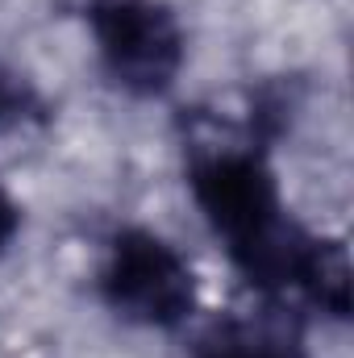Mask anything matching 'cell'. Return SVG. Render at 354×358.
<instances>
[{
    "instance_id": "277c9868",
    "label": "cell",
    "mask_w": 354,
    "mask_h": 358,
    "mask_svg": "<svg viewBox=\"0 0 354 358\" xmlns=\"http://www.w3.org/2000/svg\"><path fill=\"white\" fill-rule=\"evenodd\" d=\"M192 358H304L300 334L275 321H221L213 325Z\"/></svg>"
},
{
    "instance_id": "6da1fadb",
    "label": "cell",
    "mask_w": 354,
    "mask_h": 358,
    "mask_svg": "<svg viewBox=\"0 0 354 358\" xmlns=\"http://www.w3.org/2000/svg\"><path fill=\"white\" fill-rule=\"evenodd\" d=\"M187 192L238 275L267 300L300 296L321 317H351V259L334 238L309 234L283 204L259 138L204 142L187 155Z\"/></svg>"
},
{
    "instance_id": "5b68a950",
    "label": "cell",
    "mask_w": 354,
    "mask_h": 358,
    "mask_svg": "<svg viewBox=\"0 0 354 358\" xmlns=\"http://www.w3.org/2000/svg\"><path fill=\"white\" fill-rule=\"evenodd\" d=\"M46 121V100L17 67H8L0 59V134L4 129H21V125H38Z\"/></svg>"
},
{
    "instance_id": "8992f818",
    "label": "cell",
    "mask_w": 354,
    "mask_h": 358,
    "mask_svg": "<svg viewBox=\"0 0 354 358\" xmlns=\"http://www.w3.org/2000/svg\"><path fill=\"white\" fill-rule=\"evenodd\" d=\"M17 229H21V208H17L13 192L4 187V179H0V255H4L8 246H13Z\"/></svg>"
},
{
    "instance_id": "3957f363",
    "label": "cell",
    "mask_w": 354,
    "mask_h": 358,
    "mask_svg": "<svg viewBox=\"0 0 354 358\" xmlns=\"http://www.w3.org/2000/svg\"><path fill=\"white\" fill-rule=\"evenodd\" d=\"M84 25L113 88L159 100L176 88L187 34L167 0H84Z\"/></svg>"
},
{
    "instance_id": "7a4b0ae2",
    "label": "cell",
    "mask_w": 354,
    "mask_h": 358,
    "mask_svg": "<svg viewBox=\"0 0 354 358\" xmlns=\"http://www.w3.org/2000/svg\"><path fill=\"white\" fill-rule=\"evenodd\" d=\"M96 287L108 313L142 329H179L200 300L187 255L146 225H121L104 242Z\"/></svg>"
}]
</instances>
